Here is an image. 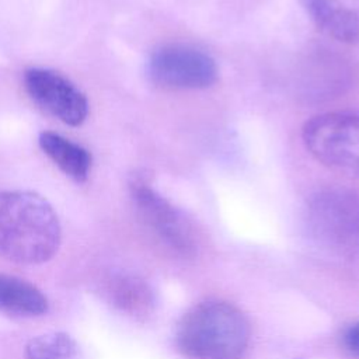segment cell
Listing matches in <instances>:
<instances>
[{
  "instance_id": "obj_13",
  "label": "cell",
  "mask_w": 359,
  "mask_h": 359,
  "mask_svg": "<svg viewBox=\"0 0 359 359\" xmlns=\"http://www.w3.org/2000/svg\"><path fill=\"white\" fill-rule=\"evenodd\" d=\"M344 341L348 349L359 356V321L352 324L344 334Z\"/></svg>"
},
{
  "instance_id": "obj_8",
  "label": "cell",
  "mask_w": 359,
  "mask_h": 359,
  "mask_svg": "<svg viewBox=\"0 0 359 359\" xmlns=\"http://www.w3.org/2000/svg\"><path fill=\"white\" fill-rule=\"evenodd\" d=\"M314 25L327 36L355 43L359 39V17L338 0H299Z\"/></svg>"
},
{
  "instance_id": "obj_9",
  "label": "cell",
  "mask_w": 359,
  "mask_h": 359,
  "mask_svg": "<svg viewBox=\"0 0 359 359\" xmlns=\"http://www.w3.org/2000/svg\"><path fill=\"white\" fill-rule=\"evenodd\" d=\"M111 304L137 320L149 317L154 310V293L149 283L132 273L114 275L105 287Z\"/></svg>"
},
{
  "instance_id": "obj_12",
  "label": "cell",
  "mask_w": 359,
  "mask_h": 359,
  "mask_svg": "<svg viewBox=\"0 0 359 359\" xmlns=\"http://www.w3.org/2000/svg\"><path fill=\"white\" fill-rule=\"evenodd\" d=\"M25 359H80L79 345L66 332H48L31 338L25 345Z\"/></svg>"
},
{
  "instance_id": "obj_11",
  "label": "cell",
  "mask_w": 359,
  "mask_h": 359,
  "mask_svg": "<svg viewBox=\"0 0 359 359\" xmlns=\"http://www.w3.org/2000/svg\"><path fill=\"white\" fill-rule=\"evenodd\" d=\"M48 307V299L35 285L14 275L0 273V310L34 317L45 314Z\"/></svg>"
},
{
  "instance_id": "obj_5",
  "label": "cell",
  "mask_w": 359,
  "mask_h": 359,
  "mask_svg": "<svg viewBox=\"0 0 359 359\" xmlns=\"http://www.w3.org/2000/svg\"><path fill=\"white\" fill-rule=\"evenodd\" d=\"M147 73L153 83L168 90H202L217 79L216 63L208 53L178 43L156 49L147 62Z\"/></svg>"
},
{
  "instance_id": "obj_7",
  "label": "cell",
  "mask_w": 359,
  "mask_h": 359,
  "mask_svg": "<svg viewBox=\"0 0 359 359\" xmlns=\"http://www.w3.org/2000/svg\"><path fill=\"white\" fill-rule=\"evenodd\" d=\"M28 95L46 112L66 125L79 126L88 115L86 95L63 74L43 67H32L24 73Z\"/></svg>"
},
{
  "instance_id": "obj_6",
  "label": "cell",
  "mask_w": 359,
  "mask_h": 359,
  "mask_svg": "<svg viewBox=\"0 0 359 359\" xmlns=\"http://www.w3.org/2000/svg\"><path fill=\"white\" fill-rule=\"evenodd\" d=\"M129 188L143 223L172 251L184 257L194 255L196 240L184 215L140 177L132 180Z\"/></svg>"
},
{
  "instance_id": "obj_1",
  "label": "cell",
  "mask_w": 359,
  "mask_h": 359,
  "mask_svg": "<svg viewBox=\"0 0 359 359\" xmlns=\"http://www.w3.org/2000/svg\"><path fill=\"white\" fill-rule=\"evenodd\" d=\"M60 222L52 205L31 191H0V257L42 264L59 250Z\"/></svg>"
},
{
  "instance_id": "obj_4",
  "label": "cell",
  "mask_w": 359,
  "mask_h": 359,
  "mask_svg": "<svg viewBox=\"0 0 359 359\" xmlns=\"http://www.w3.org/2000/svg\"><path fill=\"white\" fill-rule=\"evenodd\" d=\"M303 142L325 167L359 178V112H327L303 126Z\"/></svg>"
},
{
  "instance_id": "obj_2",
  "label": "cell",
  "mask_w": 359,
  "mask_h": 359,
  "mask_svg": "<svg viewBox=\"0 0 359 359\" xmlns=\"http://www.w3.org/2000/svg\"><path fill=\"white\" fill-rule=\"evenodd\" d=\"M175 341L189 359H241L250 342V324L231 303L205 300L182 316Z\"/></svg>"
},
{
  "instance_id": "obj_10",
  "label": "cell",
  "mask_w": 359,
  "mask_h": 359,
  "mask_svg": "<svg viewBox=\"0 0 359 359\" xmlns=\"http://www.w3.org/2000/svg\"><path fill=\"white\" fill-rule=\"evenodd\" d=\"M38 143L42 151L67 177L76 182L87 181L93 164L91 153L87 149L50 130L41 132Z\"/></svg>"
},
{
  "instance_id": "obj_3",
  "label": "cell",
  "mask_w": 359,
  "mask_h": 359,
  "mask_svg": "<svg viewBox=\"0 0 359 359\" xmlns=\"http://www.w3.org/2000/svg\"><path fill=\"white\" fill-rule=\"evenodd\" d=\"M311 237L328 251L359 257V192L344 187L318 189L306 205Z\"/></svg>"
}]
</instances>
